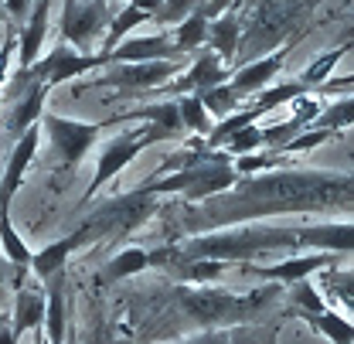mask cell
Instances as JSON below:
<instances>
[{
  "label": "cell",
  "mask_w": 354,
  "mask_h": 344,
  "mask_svg": "<svg viewBox=\"0 0 354 344\" xmlns=\"http://www.w3.org/2000/svg\"><path fill=\"white\" fill-rule=\"evenodd\" d=\"M354 181L348 171H269L239 177L228 191H221L208 201L187 205L177 215L174 228L184 235H201L215 228H232L245 221H263L272 215L290 212H327V215H348L354 205Z\"/></svg>",
  "instance_id": "1"
},
{
  "label": "cell",
  "mask_w": 354,
  "mask_h": 344,
  "mask_svg": "<svg viewBox=\"0 0 354 344\" xmlns=\"http://www.w3.org/2000/svg\"><path fill=\"white\" fill-rule=\"evenodd\" d=\"M297 253V225H232L215 228L201 235H187L177 246L153 249V266H171V262H191V259H215L225 266H245L266 253Z\"/></svg>",
  "instance_id": "2"
},
{
  "label": "cell",
  "mask_w": 354,
  "mask_h": 344,
  "mask_svg": "<svg viewBox=\"0 0 354 344\" xmlns=\"http://www.w3.org/2000/svg\"><path fill=\"white\" fill-rule=\"evenodd\" d=\"M235 181L239 174L232 171V157L225 150H208L201 140H191L180 154L164 157L153 177L143 181L140 188L153 198L180 194L191 205H198V201H208L221 191H228Z\"/></svg>",
  "instance_id": "3"
},
{
  "label": "cell",
  "mask_w": 354,
  "mask_h": 344,
  "mask_svg": "<svg viewBox=\"0 0 354 344\" xmlns=\"http://www.w3.org/2000/svg\"><path fill=\"white\" fill-rule=\"evenodd\" d=\"M177 307L184 310L187 327H225V324H239V320H252L266 314L272 303L279 300V287L269 283L266 290H256L249 297H232L221 290H177Z\"/></svg>",
  "instance_id": "4"
},
{
  "label": "cell",
  "mask_w": 354,
  "mask_h": 344,
  "mask_svg": "<svg viewBox=\"0 0 354 344\" xmlns=\"http://www.w3.org/2000/svg\"><path fill=\"white\" fill-rule=\"evenodd\" d=\"M157 212H160V198L136 188V191L113 194L102 205H95L82 218V232L88 235V246L92 242H120V239L133 235L140 225H147Z\"/></svg>",
  "instance_id": "5"
},
{
  "label": "cell",
  "mask_w": 354,
  "mask_h": 344,
  "mask_svg": "<svg viewBox=\"0 0 354 344\" xmlns=\"http://www.w3.org/2000/svg\"><path fill=\"white\" fill-rule=\"evenodd\" d=\"M164 140H171V133H164V129L153 127V123H140V127L123 129V133H116L113 140H106V143H102V154H99V164H95V174H92V181H88L86 194H82V205H88L120 171H127L147 147L164 143Z\"/></svg>",
  "instance_id": "6"
},
{
  "label": "cell",
  "mask_w": 354,
  "mask_h": 344,
  "mask_svg": "<svg viewBox=\"0 0 354 344\" xmlns=\"http://www.w3.org/2000/svg\"><path fill=\"white\" fill-rule=\"evenodd\" d=\"M41 127L48 133V140H51V147H55V154H58V161H62L58 171L75 174L79 164L86 161V154L95 147L99 133L109 127V123L106 120L102 123H82V120H72V116L41 113Z\"/></svg>",
  "instance_id": "7"
},
{
  "label": "cell",
  "mask_w": 354,
  "mask_h": 344,
  "mask_svg": "<svg viewBox=\"0 0 354 344\" xmlns=\"http://www.w3.org/2000/svg\"><path fill=\"white\" fill-rule=\"evenodd\" d=\"M106 65H109V55H102V51L99 55H82L72 44L58 42L44 58L31 62L28 69H17V72H24L28 79H38L48 89H55V86H62V82H72V79L86 75V72L106 69Z\"/></svg>",
  "instance_id": "8"
},
{
  "label": "cell",
  "mask_w": 354,
  "mask_h": 344,
  "mask_svg": "<svg viewBox=\"0 0 354 344\" xmlns=\"http://www.w3.org/2000/svg\"><path fill=\"white\" fill-rule=\"evenodd\" d=\"M180 72H184L180 58L177 62H113L106 65L99 79H92V86H113L120 92H153L167 86Z\"/></svg>",
  "instance_id": "9"
},
{
  "label": "cell",
  "mask_w": 354,
  "mask_h": 344,
  "mask_svg": "<svg viewBox=\"0 0 354 344\" xmlns=\"http://www.w3.org/2000/svg\"><path fill=\"white\" fill-rule=\"evenodd\" d=\"M109 0H72L62 10V42L75 51L88 55V48L99 42L109 28Z\"/></svg>",
  "instance_id": "10"
},
{
  "label": "cell",
  "mask_w": 354,
  "mask_h": 344,
  "mask_svg": "<svg viewBox=\"0 0 354 344\" xmlns=\"http://www.w3.org/2000/svg\"><path fill=\"white\" fill-rule=\"evenodd\" d=\"M221 82H228L225 62H221L212 48H198V58H194L180 75H174L167 86L153 89V92L177 99V96H194V92H205V89H212V86H221Z\"/></svg>",
  "instance_id": "11"
},
{
  "label": "cell",
  "mask_w": 354,
  "mask_h": 344,
  "mask_svg": "<svg viewBox=\"0 0 354 344\" xmlns=\"http://www.w3.org/2000/svg\"><path fill=\"white\" fill-rule=\"evenodd\" d=\"M35 154H38V127H28L14 140V147H10V154H7V164H3V174H0V212H3V215H10V201H14V194L21 191L24 174L31 168Z\"/></svg>",
  "instance_id": "12"
},
{
  "label": "cell",
  "mask_w": 354,
  "mask_h": 344,
  "mask_svg": "<svg viewBox=\"0 0 354 344\" xmlns=\"http://www.w3.org/2000/svg\"><path fill=\"white\" fill-rule=\"evenodd\" d=\"M330 266H337V256H330V253H307V256H290V259H283V262H272V266L245 262L242 269L252 273V276H263L269 283H290L293 287V283L310 280L313 273H324Z\"/></svg>",
  "instance_id": "13"
},
{
  "label": "cell",
  "mask_w": 354,
  "mask_h": 344,
  "mask_svg": "<svg viewBox=\"0 0 354 344\" xmlns=\"http://www.w3.org/2000/svg\"><path fill=\"white\" fill-rule=\"evenodd\" d=\"M354 225L351 221H320V225H297V249L351 256Z\"/></svg>",
  "instance_id": "14"
},
{
  "label": "cell",
  "mask_w": 354,
  "mask_h": 344,
  "mask_svg": "<svg viewBox=\"0 0 354 344\" xmlns=\"http://www.w3.org/2000/svg\"><path fill=\"white\" fill-rule=\"evenodd\" d=\"M286 55H290V44H283L279 51H272V55H266V58H256V62H249V65L235 69V75H228V86L235 89L242 99H245V96L263 92V89L272 86V79L283 72Z\"/></svg>",
  "instance_id": "15"
},
{
  "label": "cell",
  "mask_w": 354,
  "mask_h": 344,
  "mask_svg": "<svg viewBox=\"0 0 354 344\" xmlns=\"http://www.w3.org/2000/svg\"><path fill=\"white\" fill-rule=\"evenodd\" d=\"M68 334V283L65 269L44 280V341L65 344Z\"/></svg>",
  "instance_id": "16"
},
{
  "label": "cell",
  "mask_w": 354,
  "mask_h": 344,
  "mask_svg": "<svg viewBox=\"0 0 354 344\" xmlns=\"http://www.w3.org/2000/svg\"><path fill=\"white\" fill-rule=\"evenodd\" d=\"M44 324V287L38 283H17L14 287V320L7 324L10 341H21L24 331H38Z\"/></svg>",
  "instance_id": "17"
},
{
  "label": "cell",
  "mask_w": 354,
  "mask_h": 344,
  "mask_svg": "<svg viewBox=\"0 0 354 344\" xmlns=\"http://www.w3.org/2000/svg\"><path fill=\"white\" fill-rule=\"evenodd\" d=\"M86 246H88V235L82 232V225H79V228H72L68 235L48 242V246L38 249V253H31V273L41 276V280H48V276H55V273L65 269V262H68L72 253H79V249H86Z\"/></svg>",
  "instance_id": "18"
},
{
  "label": "cell",
  "mask_w": 354,
  "mask_h": 344,
  "mask_svg": "<svg viewBox=\"0 0 354 344\" xmlns=\"http://www.w3.org/2000/svg\"><path fill=\"white\" fill-rule=\"evenodd\" d=\"M48 14H51V0H38V3H31V14H28V21L14 31V38H17V62H21V69H28L31 62H38V51H41L44 38H48Z\"/></svg>",
  "instance_id": "19"
},
{
  "label": "cell",
  "mask_w": 354,
  "mask_h": 344,
  "mask_svg": "<svg viewBox=\"0 0 354 344\" xmlns=\"http://www.w3.org/2000/svg\"><path fill=\"white\" fill-rule=\"evenodd\" d=\"M180 55L171 44V35H147V38H127L109 51L113 62H177Z\"/></svg>",
  "instance_id": "20"
},
{
  "label": "cell",
  "mask_w": 354,
  "mask_h": 344,
  "mask_svg": "<svg viewBox=\"0 0 354 344\" xmlns=\"http://www.w3.org/2000/svg\"><path fill=\"white\" fill-rule=\"evenodd\" d=\"M205 44H208L218 58H235V51H239V44H242V21H239V14H235V10L215 14V17L208 21V38H205Z\"/></svg>",
  "instance_id": "21"
},
{
  "label": "cell",
  "mask_w": 354,
  "mask_h": 344,
  "mask_svg": "<svg viewBox=\"0 0 354 344\" xmlns=\"http://www.w3.org/2000/svg\"><path fill=\"white\" fill-rule=\"evenodd\" d=\"M0 249H3V259L14 266V287L17 283H24L28 280V273H31V249L24 246V239L14 232V225H10V215H3L0 212Z\"/></svg>",
  "instance_id": "22"
},
{
  "label": "cell",
  "mask_w": 354,
  "mask_h": 344,
  "mask_svg": "<svg viewBox=\"0 0 354 344\" xmlns=\"http://www.w3.org/2000/svg\"><path fill=\"white\" fill-rule=\"evenodd\" d=\"M208 0H205V7H198L194 14H187L180 24H174V35H171V44H174V51L184 58V55H191V51H198L205 38H208Z\"/></svg>",
  "instance_id": "23"
},
{
  "label": "cell",
  "mask_w": 354,
  "mask_h": 344,
  "mask_svg": "<svg viewBox=\"0 0 354 344\" xmlns=\"http://www.w3.org/2000/svg\"><path fill=\"white\" fill-rule=\"evenodd\" d=\"M304 324H310L317 334H324L330 344H354V327L351 317H341L337 310H320V314H304Z\"/></svg>",
  "instance_id": "24"
},
{
  "label": "cell",
  "mask_w": 354,
  "mask_h": 344,
  "mask_svg": "<svg viewBox=\"0 0 354 344\" xmlns=\"http://www.w3.org/2000/svg\"><path fill=\"white\" fill-rule=\"evenodd\" d=\"M147 266H153V253H147V249H120L116 256L109 259L106 266H102V280L106 283H116V280H130L136 273H143Z\"/></svg>",
  "instance_id": "25"
},
{
  "label": "cell",
  "mask_w": 354,
  "mask_h": 344,
  "mask_svg": "<svg viewBox=\"0 0 354 344\" xmlns=\"http://www.w3.org/2000/svg\"><path fill=\"white\" fill-rule=\"evenodd\" d=\"M348 51H351V38H348V42L341 44V48H330V51H324V55H320L317 62H310L307 69H304V72L297 75V82H300V86H307V92L313 96V89H317V86H324V82L330 79L334 65H337V62H341V58H344Z\"/></svg>",
  "instance_id": "26"
},
{
  "label": "cell",
  "mask_w": 354,
  "mask_h": 344,
  "mask_svg": "<svg viewBox=\"0 0 354 344\" xmlns=\"http://www.w3.org/2000/svg\"><path fill=\"white\" fill-rule=\"evenodd\" d=\"M300 96H310L307 86H300L297 79H290V82H279V86H266L263 92H256L252 96V109L263 116V113H272L276 106H290L293 99H300Z\"/></svg>",
  "instance_id": "27"
},
{
  "label": "cell",
  "mask_w": 354,
  "mask_h": 344,
  "mask_svg": "<svg viewBox=\"0 0 354 344\" xmlns=\"http://www.w3.org/2000/svg\"><path fill=\"white\" fill-rule=\"evenodd\" d=\"M351 123H354V102H351V96H341L330 106H320V113L310 123V129H327V133H337L341 136Z\"/></svg>",
  "instance_id": "28"
},
{
  "label": "cell",
  "mask_w": 354,
  "mask_h": 344,
  "mask_svg": "<svg viewBox=\"0 0 354 344\" xmlns=\"http://www.w3.org/2000/svg\"><path fill=\"white\" fill-rule=\"evenodd\" d=\"M147 21H150V17H147L143 10L130 7V3H127L120 14H113V17H109V28H106V35H102V55H109V51L123 42L136 24H147Z\"/></svg>",
  "instance_id": "29"
},
{
  "label": "cell",
  "mask_w": 354,
  "mask_h": 344,
  "mask_svg": "<svg viewBox=\"0 0 354 344\" xmlns=\"http://www.w3.org/2000/svg\"><path fill=\"white\" fill-rule=\"evenodd\" d=\"M171 276L184 280V283H215L218 276H225V262H215V259H191V262H171L167 266Z\"/></svg>",
  "instance_id": "30"
},
{
  "label": "cell",
  "mask_w": 354,
  "mask_h": 344,
  "mask_svg": "<svg viewBox=\"0 0 354 344\" xmlns=\"http://www.w3.org/2000/svg\"><path fill=\"white\" fill-rule=\"evenodd\" d=\"M177 116H180V127L184 133H194V136H208L212 133V116L205 113V106H201V99L198 96H177Z\"/></svg>",
  "instance_id": "31"
},
{
  "label": "cell",
  "mask_w": 354,
  "mask_h": 344,
  "mask_svg": "<svg viewBox=\"0 0 354 344\" xmlns=\"http://www.w3.org/2000/svg\"><path fill=\"white\" fill-rule=\"evenodd\" d=\"M198 99H201V106H205V113L208 116H228V113H235L239 106H242V96L235 92V89L228 86V82H221V86H212L205 89V92H194Z\"/></svg>",
  "instance_id": "32"
},
{
  "label": "cell",
  "mask_w": 354,
  "mask_h": 344,
  "mask_svg": "<svg viewBox=\"0 0 354 344\" xmlns=\"http://www.w3.org/2000/svg\"><path fill=\"white\" fill-rule=\"evenodd\" d=\"M327 310V300L320 297V290L310 283V280H300L290 287V310L286 317H304V314H320Z\"/></svg>",
  "instance_id": "33"
},
{
  "label": "cell",
  "mask_w": 354,
  "mask_h": 344,
  "mask_svg": "<svg viewBox=\"0 0 354 344\" xmlns=\"http://www.w3.org/2000/svg\"><path fill=\"white\" fill-rule=\"evenodd\" d=\"M221 150L228 154V157H242V154H256V150H263V129L256 127H242L235 129L225 143H221Z\"/></svg>",
  "instance_id": "34"
},
{
  "label": "cell",
  "mask_w": 354,
  "mask_h": 344,
  "mask_svg": "<svg viewBox=\"0 0 354 344\" xmlns=\"http://www.w3.org/2000/svg\"><path fill=\"white\" fill-rule=\"evenodd\" d=\"M198 7H205V0H160V10H157L150 21L171 28V24H180L187 14H194Z\"/></svg>",
  "instance_id": "35"
},
{
  "label": "cell",
  "mask_w": 354,
  "mask_h": 344,
  "mask_svg": "<svg viewBox=\"0 0 354 344\" xmlns=\"http://www.w3.org/2000/svg\"><path fill=\"white\" fill-rule=\"evenodd\" d=\"M330 140H337V133H327V129H304L300 136H293V140L279 150V157H297V154L317 150V147H324V143H330Z\"/></svg>",
  "instance_id": "36"
},
{
  "label": "cell",
  "mask_w": 354,
  "mask_h": 344,
  "mask_svg": "<svg viewBox=\"0 0 354 344\" xmlns=\"http://www.w3.org/2000/svg\"><path fill=\"white\" fill-rule=\"evenodd\" d=\"M184 344H245V341H242V331H221V327H215V331H205L201 338H191Z\"/></svg>",
  "instance_id": "37"
},
{
  "label": "cell",
  "mask_w": 354,
  "mask_h": 344,
  "mask_svg": "<svg viewBox=\"0 0 354 344\" xmlns=\"http://www.w3.org/2000/svg\"><path fill=\"white\" fill-rule=\"evenodd\" d=\"M14 48H17L14 28H7V35H3V42H0V86H3V79H7V65H10V55H14Z\"/></svg>",
  "instance_id": "38"
},
{
  "label": "cell",
  "mask_w": 354,
  "mask_h": 344,
  "mask_svg": "<svg viewBox=\"0 0 354 344\" xmlns=\"http://www.w3.org/2000/svg\"><path fill=\"white\" fill-rule=\"evenodd\" d=\"M31 3L35 0H3V7H7V14H10V24H24L28 21V14H31Z\"/></svg>",
  "instance_id": "39"
},
{
  "label": "cell",
  "mask_w": 354,
  "mask_h": 344,
  "mask_svg": "<svg viewBox=\"0 0 354 344\" xmlns=\"http://www.w3.org/2000/svg\"><path fill=\"white\" fill-rule=\"evenodd\" d=\"M351 86H354V79L351 75H344V79H327L324 86H317L313 92H327V96H337V92H341V96H348Z\"/></svg>",
  "instance_id": "40"
},
{
  "label": "cell",
  "mask_w": 354,
  "mask_h": 344,
  "mask_svg": "<svg viewBox=\"0 0 354 344\" xmlns=\"http://www.w3.org/2000/svg\"><path fill=\"white\" fill-rule=\"evenodd\" d=\"M7 280H14V266L0 256V300H3V290H7Z\"/></svg>",
  "instance_id": "41"
},
{
  "label": "cell",
  "mask_w": 354,
  "mask_h": 344,
  "mask_svg": "<svg viewBox=\"0 0 354 344\" xmlns=\"http://www.w3.org/2000/svg\"><path fill=\"white\" fill-rule=\"evenodd\" d=\"M130 7H136V10H143L147 17H153V14L160 10V0H130Z\"/></svg>",
  "instance_id": "42"
},
{
  "label": "cell",
  "mask_w": 354,
  "mask_h": 344,
  "mask_svg": "<svg viewBox=\"0 0 354 344\" xmlns=\"http://www.w3.org/2000/svg\"><path fill=\"white\" fill-rule=\"evenodd\" d=\"M0 24H7V28H10V14H7V7H3V0H0Z\"/></svg>",
  "instance_id": "43"
},
{
  "label": "cell",
  "mask_w": 354,
  "mask_h": 344,
  "mask_svg": "<svg viewBox=\"0 0 354 344\" xmlns=\"http://www.w3.org/2000/svg\"><path fill=\"white\" fill-rule=\"evenodd\" d=\"M65 344H79V338H75V334L68 331V334H65Z\"/></svg>",
  "instance_id": "44"
},
{
  "label": "cell",
  "mask_w": 354,
  "mask_h": 344,
  "mask_svg": "<svg viewBox=\"0 0 354 344\" xmlns=\"http://www.w3.org/2000/svg\"><path fill=\"white\" fill-rule=\"evenodd\" d=\"M65 3H72V0H65Z\"/></svg>",
  "instance_id": "45"
}]
</instances>
